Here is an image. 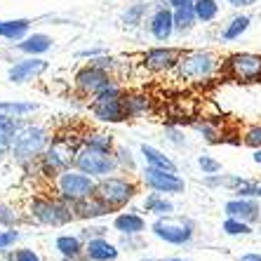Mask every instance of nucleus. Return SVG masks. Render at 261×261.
Segmentation results:
<instances>
[{"label": "nucleus", "instance_id": "1", "mask_svg": "<svg viewBox=\"0 0 261 261\" xmlns=\"http://www.w3.org/2000/svg\"><path fill=\"white\" fill-rule=\"evenodd\" d=\"M219 71H224V61L212 49H186L179 55V61L174 66L176 78L193 83V85H202V83L214 80Z\"/></svg>", "mask_w": 261, "mask_h": 261}, {"label": "nucleus", "instance_id": "2", "mask_svg": "<svg viewBox=\"0 0 261 261\" xmlns=\"http://www.w3.org/2000/svg\"><path fill=\"white\" fill-rule=\"evenodd\" d=\"M52 141V134L45 125H38V122H24L19 125L17 134L12 139V155L19 165H36L40 160V155L45 153V148Z\"/></svg>", "mask_w": 261, "mask_h": 261}, {"label": "nucleus", "instance_id": "3", "mask_svg": "<svg viewBox=\"0 0 261 261\" xmlns=\"http://www.w3.org/2000/svg\"><path fill=\"white\" fill-rule=\"evenodd\" d=\"M78 148H80V137L78 139H71V137H64V134H61V137H52L49 146L45 148V153L36 163L40 174L52 181L59 172L71 170L73 165H75V153H78Z\"/></svg>", "mask_w": 261, "mask_h": 261}, {"label": "nucleus", "instance_id": "4", "mask_svg": "<svg viewBox=\"0 0 261 261\" xmlns=\"http://www.w3.org/2000/svg\"><path fill=\"white\" fill-rule=\"evenodd\" d=\"M141 191V181H137L132 174H111L103 176V179H97V198L103 200L106 205L113 210V212H120L129 202L139 195Z\"/></svg>", "mask_w": 261, "mask_h": 261}, {"label": "nucleus", "instance_id": "5", "mask_svg": "<svg viewBox=\"0 0 261 261\" xmlns=\"http://www.w3.org/2000/svg\"><path fill=\"white\" fill-rule=\"evenodd\" d=\"M125 87L118 83V78L106 85L101 92H97L90 99V113L97 120L109 122V125H118V122L129 120L127 118V109H125Z\"/></svg>", "mask_w": 261, "mask_h": 261}, {"label": "nucleus", "instance_id": "6", "mask_svg": "<svg viewBox=\"0 0 261 261\" xmlns=\"http://www.w3.org/2000/svg\"><path fill=\"white\" fill-rule=\"evenodd\" d=\"M29 214L33 221L43 226H52V228H61L75 221V212L73 205L66 200H61L59 195H38L29 202Z\"/></svg>", "mask_w": 261, "mask_h": 261}, {"label": "nucleus", "instance_id": "7", "mask_svg": "<svg viewBox=\"0 0 261 261\" xmlns=\"http://www.w3.org/2000/svg\"><path fill=\"white\" fill-rule=\"evenodd\" d=\"M52 191H55V195H59L61 200L75 205V202L85 200V198L97 193V179L85 174L78 167H71V170L59 172L52 179Z\"/></svg>", "mask_w": 261, "mask_h": 261}, {"label": "nucleus", "instance_id": "8", "mask_svg": "<svg viewBox=\"0 0 261 261\" xmlns=\"http://www.w3.org/2000/svg\"><path fill=\"white\" fill-rule=\"evenodd\" d=\"M151 233L158 240L167 245H174V247H184V245L193 243L195 238V221L189 217H174V214H167V217H155V221L151 224Z\"/></svg>", "mask_w": 261, "mask_h": 261}, {"label": "nucleus", "instance_id": "9", "mask_svg": "<svg viewBox=\"0 0 261 261\" xmlns=\"http://www.w3.org/2000/svg\"><path fill=\"white\" fill-rule=\"evenodd\" d=\"M73 167H78V170H83L85 174L94 176V179H103V176H111L118 172V163L111 151H99V148H90V146L83 144L75 153V165Z\"/></svg>", "mask_w": 261, "mask_h": 261}, {"label": "nucleus", "instance_id": "10", "mask_svg": "<svg viewBox=\"0 0 261 261\" xmlns=\"http://www.w3.org/2000/svg\"><path fill=\"white\" fill-rule=\"evenodd\" d=\"M224 73L236 83H261V55L256 52H236V55L226 57Z\"/></svg>", "mask_w": 261, "mask_h": 261}, {"label": "nucleus", "instance_id": "11", "mask_svg": "<svg viewBox=\"0 0 261 261\" xmlns=\"http://www.w3.org/2000/svg\"><path fill=\"white\" fill-rule=\"evenodd\" d=\"M139 181L144 189L155 191V193H163V195H181L186 191V181H184V176L179 172L158 170V167H148V165H144Z\"/></svg>", "mask_w": 261, "mask_h": 261}, {"label": "nucleus", "instance_id": "12", "mask_svg": "<svg viewBox=\"0 0 261 261\" xmlns=\"http://www.w3.org/2000/svg\"><path fill=\"white\" fill-rule=\"evenodd\" d=\"M113 80H116L113 73L103 71V68L94 66V64H85V66L78 68L75 75H73V90L78 92L80 97L92 99L97 92H101L106 85H111Z\"/></svg>", "mask_w": 261, "mask_h": 261}, {"label": "nucleus", "instance_id": "13", "mask_svg": "<svg viewBox=\"0 0 261 261\" xmlns=\"http://www.w3.org/2000/svg\"><path fill=\"white\" fill-rule=\"evenodd\" d=\"M146 26H148L151 38L158 40V43H167L174 36V10L167 5V0L153 3V10L146 19Z\"/></svg>", "mask_w": 261, "mask_h": 261}, {"label": "nucleus", "instance_id": "14", "mask_svg": "<svg viewBox=\"0 0 261 261\" xmlns=\"http://www.w3.org/2000/svg\"><path fill=\"white\" fill-rule=\"evenodd\" d=\"M47 68H49V64L43 59V57H26V59L14 61L12 66L7 68V78H10V83L21 85V83L40 78Z\"/></svg>", "mask_w": 261, "mask_h": 261}, {"label": "nucleus", "instance_id": "15", "mask_svg": "<svg viewBox=\"0 0 261 261\" xmlns=\"http://www.w3.org/2000/svg\"><path fill=\"white\" fill-rule=\"evenodd\" d=\"M179 49L174 47H165V45H158V47L146 49L144 55V66L153 73H170L174 71L176 61H179Z\"/></svg>", "mask_w": 261, "mask_h": 261}, {"label": "nucleus", "instance_id": "16", "mask_svg": "<svg viewBox=\"0 0 261 261\" xmlns=\"http://www.w3.org/2000/svg\"><path fill=\"white\" fill-rule=\"evenodd\" d=\"M224 214L226 217H236L249 221V224H259L261 221V205L256 198H243V195H236L231 200L224 202Z\"/></svg>", "mask_w": 261, "mask_h": 261}, {"label": "nucleus", "instance_id": "17", "mask_svg": "<svg viewBox=\"0 0 261 261\" xmlns=\"http://www.w3.org/2000/svg\"><path fill=\"white\" fill-rule=\"evenodd\" d=\"M120 245L111 243L109 236L90 238L85 243V261H118Z\"/></svg>", "mask_w": 261, "mask_h": 261}, {"label": "nucleus", "instance_id": "18", "mask_svg": "<svg viewBox=\"0 0 261 261\" xmlns=\"http://www.w3.org/2000/svg\"><path fill=\"white\" fill-rule=\"evenodd\" d=\"M113 231L118 236H144L146 233V219L139 210H127L113 217Z\"/></svg>", "mask_w": 261, "mask_h": 261}, {"label": "nucleus", "instance_id": "19", "mask_svg": "<svg viewBox=\"0 0 261 261\" xmlns=\"http://www.w3.org/2000/svg\"><path fill=\"white\" fill-rule=\"evenodd\" d=\"M55 249L64 261H83L85 259V240L78 233H61L55 240Z\"/></svg>", "mask_w": 261, "mask_h": 261}, {"label": "nucleus", "instance_id": "20", "mask_svg": "<svg viewBox=\"0 0 261 261\" xmlns=\"http://www.w3.org/2000/svg\"><path fill=\"white\" fill-rule=\"evenodd\" d=\"M73 212H75V221H78V219L80 221H97V219L109 217L113 210L103 200H99L97 195H90L85 200L75 202V205H73Z\"/></svg>", "mask_w": 261, "mask_h": 261}, {"label": "nucleus", "instance_id": "21", "mask_svg": "<svg viewBox=\"0 0 261 261\" xmlns=\"http://www.w3.org/2000/svg\"><path fill=\"white\" fill-rule=\"evenodd\" d=\"M52 45H55V40L47 33H29L17 43V49L24 52L26 57H43L52 49Z\"/></svg>", "mask_w": 261, "mask_h": 261}, {"label": "nucleus", "instance_id": "22", "mask_svg": "<svg viewBox=\"0 0 261 261\" xmlns=\"http://www.w3.org/2000/svg\"><path fill=\"white\" fill-rule=\"evenodd\" d=\"M139 153L141 158H144V165H148V167H158V170H170V172H179V167H176V163L170 158V155H165L160 148H155V146L151 144H141L139 146Z\"/></svg>", "mask_w": 261, "mask_h": 261}, {"label": "nucleus", "instance_id": "23", "mask_svg": "<svg viewBox=\"0 0 261 261\" xmlns=\"http://www.w3.org/2000/svg\"><path fill=\"white\" fill-rule=\"evenodd\" d=\"M19 125H21V118L0 113V158H3V155H10V151H12V139H14V134H17Z\"/></svg>", "mask_w": 261, "mask_h": 261}, {"label": "nucleus", "instance_id": "24", "mask_svg": "<svg viewBox=\"0 0 261 261\" xmlns=\"http://www.w3.org/2000/svg\"><path fill=\"white\" fill-rule=\"evenodd\" d=\"M153 5L151 3H146V0H139V3H134V5H129L127 10H122L120 14V24L125 26V29H137V26H141L148 19V14H151Z\"/></svg>", "mask_w": 261, "mask_h": 261}, {"label": "nucleus", "instance_id": "25", "mask_svg": "<svg viewBox=\"0 0 261 261\" xmlns=\"http://www.w3.org/2000/svg\"><path fill=\"white\" fill-rule=\"evenodd\" d=\"M141 207H144V212L153 214V217H167V214H174V202L170 200V195L155 193V191H151V193L146 195L144 202H141Z\"/></svg>", "mask_w": 261, "mask_h": 261}, {"label": "nucleus", "instance_id": "26", "mask_svg": "<svg viewBox=\"0 0 261 261\" xmlns=\"http://www.w3.org/2000/svg\"><path fill=\"white\" fill-rule=\"evenodd\" d=\"M31 33V21L29 19H0V38L3 40H14L19 43L21 38Z\"/></svg>", "mask_w": 261, "mask_h": 261}, {"label": "nucleus", "instance_id": "27", "mask_svg": "<svg viewBox=\"0 0 261 261\" xmlns=\"http://www.w3.org/2000/svg\"><path fill=\"white\" fill-rule=\"evenodd\" d=\"M151 97L144 92H127L125 94V109H127V118H144L146 113H151Z\"/></svg>", "mask_w": 261, "mask_h": 261}, {"label": "nucleus", "instance_id": "28", "mask_svg": "<svg viewBox=\"0 0 261 261\" xmlns=\"http://www.w3.org/2000/svg\"><path fill=\"white\" fill-rule=\"evenodd\" d=\"M249 24H252V19H249L247 14H236V17L224 26V31L219 33V38H221L224 43H233V40H238V38L249 29Z\"/></svg>", "mask_w": 261, "mask_h": 261}, {"label": "nucleus", "instance_id": "29", "mask_svg": "<svg viewBox=\"0 0 261 261\" xmlns=\"http://www.w3.org/2000/svg\"><path fill=\"white\" fill-rule=\"evenodd\" d=\"M195 24H200V21H198V17H195L193 5L191 7H176L174 10V33L186 36V33H191V31L195 29Z\"/></svg>", "mask_w": 261, "mask_h": 261}, {"label": "nucleus", "instance_id": "30", "mask_svg": "<svg viewBox=\"0 0 261 261\" xmlns=\"http://www.w3.org/2000/svg\"><path fill=\"white\" fill-rule=\"evenodd\" d=\"M113 158L118 163V172H125V174H134V172L139 170V165H137V155L132 153L129 146H118L113 148Z\"/></svg>", "mask_w": 261, "mask_h": 261}, {"label": "nucleus", "instance_id": "31", "mask_svg": "<svg viewBox=\"0 0 261 261\" xmlns=\"http://www.w3.org/2000/svg\"><path fill=\"white\" fill-rule=\"evenodd\" d=\"M80 144L90 146V148H99V151H111L116 148V139L106 132H85L80 137Z\"/></svg>", "mask_w": 261, "mask_h": 261}, {"label": "nucleus", "instance_id": "32", "mask_svg": "<svg viewBox=\"0 0 261 261\" xmlns=\"http://www.w3.org/2000/svg\"><path fill=\"white\" fill-rule=\"evenodd\" d=\"M221 231L231 238H247L254 233V224L243 221V219H236V217H226L224 224H221Z\"/></svg>", "mask_w": 261, "mask_h": 261}, {"label": "nucleus", "instance_id": "33", "mask_svg": "<svg viewBox=\"0 0 261 261\" xmlns=\"http://www.w3.org/2000/svg\"><path fill=\"white\" fill-rule=\"evenodd\" d=\"M193 10H195V17H198L200 24H212L214 19L219 17V12H221V7H219L217 0H195Z\"/></svg>", "mask_w": 261, "mask_h": 261}, {"label": "nucleus", "instance_id": "34", "mask_svg": "<svg viewBox=\"0 0 261 261\" xmlns=\"http://www.w3.org/2000/svg\"><path fill=\"white\" fill-rule=\"evenodd\" d=\"M40 109L36 101H0V113H7V116L14 118H26L31 113H36Z\"/></svg>", "mask_w": 261, "mask_h": 261}, {"label": "nucleus", "instance_id": "35", "mask_svg": "<svg viewBox=\"0 0 261 261\" xmlns=\"http://www.w3.org/2000/svg\"><path fill=\"white\" fill-rule=\"evenodd\" d=\"M191 127L200 134L207 144H219V141L224 139V134H221V129H219V125H214L212 120H193L191 122Z\"/></svg>", "mask_w": 261, "mask_h": 261}, {"label": "nucleus", "instance_id": "36", "mask_svg": "<svg viewBox=\"0 0 261 261\" xmlns=\"http://www.w3.org/2000/svg\"><path fill=\"white\" fill-rule=\"evenodd\" d=\"M236 195H243V198H256L261 200V181H254V179H247L245 176V181L233 191Z\"/></svg>", "mask_w": 261, "mask_h": 261}, {"label": "nucleus", "instance_id": "37", "mask_svg": "<svg viewBox=\"0 0 261 261\" xmlns=\"http://www.w3.org/2000/svg\"><path fill=\"white\" fill-rule=\"evenodd\" d=\"M198 167H200L202 174H217V172H221V163L214 155H207V153L198 155Z\"/></svg>", "mask_w": 261, "mask_h": 261}, {"label": "nucleus", "instance_id": "38", "mask_svg": "<svg viewBox=\"0 0 261 261\" xmlns=\"http://www.w3.org/2000/svg\"><path fill=\"white\" fill-rule=\"evenodd\" d=\"M19 238H21V233H19L14 226L12 228H0V252L14 247V245L19 243Z\"/></svg>", "mask_w": 261, "mask_h": 261}, {"label": "nucleus", "instance_id": "39", "mask_svg": "<svg viewBox=\"0 0 261 261\" xmlns=\"http://www.w3.org/2000/svg\"><path fill=\"white\" fill-rule=\"evenodd\" d=\"M243 144L249 146V148H261V122L245 129L243 132Z\"/></svg>", "mask_w": 261, "mask_h": 261}, {"label": "nucleus", "instance_id": "40", "mask_svg": "<svg viewBox=\"0 0 261 261\" xmlns=\"http://www.w3.org/2000/svg\"><path fill=\"white\" fill-rule=\"evenodd\" d=\"M165 137H167V141L174 146H186V132H184V127H176V125H165Z\"/></svg>", "mask_w": 261, "mask_h": 261}, {"label": "nucleus", "instance_id": "41", "mask_svg": "<svg viewBox=\"0 0 261 261\" xmlns=\"http://www.w3.org/2000/svg\"><path fill=\"white\" fill-rule=\"evenodd\" d=\"M228 181H231V174H221V172L202 176V184H205L207 189H224V186L228 189Z\"/></svg>", "mask_w": 261, "mask_h": 261}, {"label": "nucleus", "instance_id": "42", "mask_svg": "<svg viewBox=\"0 0 261 261\" xmlns=\"http://www.w3.org/2000/svg\"><path fill=\"white\" fill-rule=\"evenodd\" d=\"M7 259H10V261H43V259H40V254H38L36 249H31V247L14 249V252L7 256Z\"/></svg>", "mask_w": 261, "mask_h": 261}, {"label": "nucleus", "instance_id": "43", "mask_svg": "<svg viewBox=\"0 0 261 261\" xmlns=\"http://www.w3.org/2000/svg\"><path fill=\"white\" fill-rule=\"evenodd\" d=\"M90 64H94V66H99V68H103V71H109V73H113V75H116L118 59H113V57L99 55V57H94V59H90Z\"/></svg>", "mask_w": 261, "mask_h": 261}, {"label": "nucleus", "instance_id": "44", "mask_svg": "<svg viewBox=\"0 0 261 261\" xmlns=\"http://www.w3.org/2000/svg\"><path fill=\"white\" fill-rule=\"evenodd\" d=\"M83 240H90V238H99V236H109V226H92V221H90V226H85L83 231L78 233Z\"/></svg>", "mask_w": 261, "mask_h": 261}, {"label": "nucleus", "instance_id": "45", "mask_svg": "<svg viewBox=\"0 0 261 261\" xmlns=\"http://www.w3.org/2000/svg\"><path fill=\"white\" fill-rule=\"evenodd\" d=\"M99 55H106V49L103 47H87V49H80L78 52L80 59H94V57H99Z\"/></svg>", "mask_w": 261, "mask_h": 261}, {"label": "nucleus", "instance_id": "46", "mask_svg": "<svg viewBox=\"0 0 261 261\" xmlns=\"http://www.w3.org/2000/svg\"><path fill=\"white\" fill-rule=\"evenodd\" d=\"M195 0H167V5L172 7V10H176V7H191Z\"/></svg>", "mask_w": 261, "mask_h": 261}, {"label": "nucleus", "instance_id": "47", "mask_svg": "<svg viewBox=\"0 0 261 261\" xmlns=\"http://www.w3.org/2000/svg\"><path fill=\"white\" fill-rule=\"evenodd\" d=\"M226 3L233 7H249V5H254L256 0H226Z\"/></svg>", "mask_w": 261, "mask_h": 261}, {"label": "nucleus", "instance_id": "48", "mask_svg": "<svg viewBox=\"0 0 261 261\" xmlns=\"http://www.w3.org/2000/svg\"><path fill=\"white\" fill-rule=\"evenodd\" d=\"M240 261H261V254L259 252H245V254L240 256Z\"/></svg>", "mask_w": 261, "mask_h": 261}, {"label": "nucleus", "instance_id": "49", "mask_svg": "<svg viewBox=\"0 0 261 261\" xmlns=\"http://www.w3.org/2000/svg\"><path fill=\"white\" fill-rule=\"evenodd\" d=\"M252 160H254L256 165H261V148H254V153H252Z\"/></svg>", "mask_w": 261, "mask_h": 261}, {"label": "nucleus", "instance_id": "50", "mask_svg": "<svg viewBox=\"0 0 261 261\" xmlns=\"http://www.w3.org/2000/svg\"><path fill=\"white\" fill-rule=\"evenodd\" d=\"M165 261H189V259H184V256H170V259H165Z\"/></svg>", "mask_w": 261, "mask_h": 261}, {"label": "nucleus", "instance_id": "51", "mask_svg": "<svg viewBox=\"0 0 261 261\" xmlns=\"http://www.w3.org/2000/svg\"><path fill=\"white\" fill-rule=\"evenodd\" d=\"M141 261H163V259H155V256H146V259H141Z\"/></svg>", "mask_w": 261, "mask_h": 261}]
</instances>
